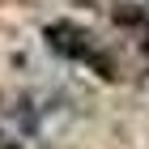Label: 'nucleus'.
Wrapping results in <instances>:
<instances>
[{"mask_svg":"<svg viewBox=\"0 0 149 149\" xmlns=\"http://www.w3.org/2000/svg\"><path fill=\"white\" fill-rule=\"evenodd\" d=\"M47 47L60 51L64 60H72V64L94 68V77L119 81V64H115L102 47H98V38H94L85 26H77V22H51V26H47Z\"/></svg>","mask_w":149,"mask_h":149,"instance_id":"1","label":"nucleus"}]
</instances>
